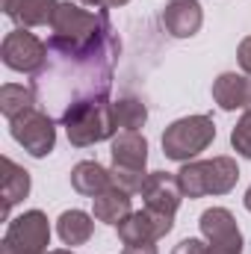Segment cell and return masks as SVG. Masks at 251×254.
Returning <instances> with one entry per match:
<instances>
[{
    "label": "cell",
    "mask_w": 251,
    "mask_h": 254,
    "mask_svg": "<svg viewBox=\"0 0 251 254\" xmlns=\"http://www.w3.org/2000/svg\"><path fill=\"white\" fill-rule=\"evenodd\" d=\"M175 219L172 216H163V213H154V210H139V213H130L125 222L119 225V237L130 243H154L160 237H166L172 231Z\"/></svg>",
    "instance_id": "30bf717a"
},
{
    "label": "cell",
    "mask_w": 251,
    "mask_h": 254,
    "mask_svg": "<svg viewBox=\"0 0 251 254\" xmlns=\"http://www.w3.org/2000/svg\"><path fill=\"white\" fill-rule=\"evenodd\" d=\"M181 184L175 175L169 172H151L142 184V198H145V207L154 210V213H163V216H172L178 213V204H181Z\"/></svg>",
    "instance_id": "9c48e42d"
},
{
    "label": "cell",
    "mask_w": 251,
    "mask_h": 254,
    "mask_svg": "<svg viewBox=\"0 0 251 254\" xmlns=\"http://www.w3.org/2000/svg\"><path fill=\"white\" fill-rule=\"evenodd\" d=\"M71 187L80 192V195L95 198V195H101L104 190L113 187V178H110V172H107L101 163H95V160H83V163H77L74 172H71Z\"/></svg>",
    "instance_id": "9a60e30c"
},
{
    "label": "cell",
    "mask_w": 251,
    "mask_h": 254,
    "mask_svg": "<svg viewBox=\"0 0 251 254\" xmlns=\"http://www.w3.org/2000/svg\"><path fill=\"white\" fill-rule=\"evenodd\" d=\"M240 65H243V71L251 77V36L243 39V45H240Z\"/></svg>",
    "instance_id": "cb8c5ba5"
},
{
    "label": "cell",
    "mask_w": 251,
    "mask_h": 254,
    "mask_svg": "<svg viewBox=\"0 0 251 254\" xmlns=\"http://www.w3.org/2000/svg\"><path fill=\"white\" fill-rule=\"evenodd\" d=\"M86 6H95V9H113V6H125L127 0H80Z\"/></svg>",
    "instance_id": "484cf974"
},
{
    "label": "cell",
    "mask_w": 251,
    "mask_h": 254,
    "mask_svg": "<svg viewBox=\"0 0 251 254\" xmlns=\"http://www.w3.org/2000/svg\"><path fill=\"white\" fill-rule=\"evenodd\" d=\"M246 210L251 213V187H249V192H246Z\"/></svg>",
    "instance_id": "4316f807"
},
{
    "label": "cell",
    "mask_w": 251,
    "mask_h": 254,
    "mask_svg": "<svg viewBox=\"0 0 251 254\" xmlns=\"http://www.w3.org/2000/svg\"><path fill=\"white\" fill-rule=\"evenodd\" d=\"M3 63L12 71H24V74H39L48 63V42H42L39 36L27 33V30H12L3 39Z\"/></svg>",
    "instance_id": "8992f818"
},
{
    "label": "cell",
    "mask_w": 251,
    "mask_h": 254,
    "mask_svg": "<svg viewBox=\"0 0 251 254\" xmlns=\"http://www.w3.org/2000/svg\"><path fill=\"white\" fill-rule=\"evenodd\" d=\"M119 51H122V45H119L116 33H110L104 42H98L95 48L80 51V54L48 51V54H54V60H48L39 74H33L36 98L45 101L42 107H48V101H57L63 107V113L83 101H104L113 86V65L119 60Z\"/></svg>",
    "instance_id": "6da1fadb"
},
{
    "label": "cell",
    "mask_w": 251,
    "mask_h": 254,
    "mask_svg": "<svg viewBox=\"0 0 251 254\" xmlns=\"http://www.w3.org/2000/svg\"><path fill=\"white\" fill-rule=\"evenodd\" d=\"M240 169L231 157H213L204 163H187L178 172V184L187 198H201V195H225L237 187Z\"/></svg>",
    "instance_id": "3957f363"
},
{
    "label": "cell",
    "mask_w": 251,
    "mask_h": 254,
    "mask_svg": "<svg viewBox=\"0 0 251 254\" xmlns=\"http://www.w3.org/2000/svg\"><path fill=\"white\" fill-rule=\"evenodd\" d=\"M60 122L68 130L71 145H77V148H86L92 142H104L119 130L113 104L107 98L104 101H83V104L68 107L60 116Z\"/></svg>",
    "instance_id": "7a4b0ae2"
},
{
    "label": "cell",
    "mask_w": 251,
    "mask_h": 254,
    "mask_svg": "<svg viewBox=\"0 0 251 254\" xmlns=\"http://www.w3.org/2000/svg\"><path fill=\"white\" fill-rule=\"evenodd\" d=\"M12 136L18 145H24L33 157H45L54 151L57 145V130H54V122L45 110L33 107L27 110L24 116L12 119Z\"/></svg>",
    "instance_id": "52a82bcc"
},
{
    "label": "cell",
    "mask_w": 251,
    "mask_h": 254,
    "mask_svg": "<svg viewBox=\"0 0 251 254\" xmlns=\"http://www.w3.org/2000/svg\"><path fill=\"white\" fill-rule=\"evenodd\" d=\"M122 254H157L154 243H130Z\"/></svg>",
    "instance_id": "d4e9b609"
},
{
    "label": "cell",
    "mask_w": 251,
    "mask_h": 254,
    "mask_svg": "<svg viewBox=\"0 0 251 254\" xmlns=\"http://www.w3.org/2000/svg\"><path fill=\"white\" fill-rule=\"evenodd\" d=\"M57 231H60V240L65 246H83V243H89V237L95 231V222L83 210H65L60 216V222H57Z\"/></svg>",
    "instance_id": "ac0fdd59"
},
{
    "label": "cell",
    "mask_w": 251,
    "mask_h": 254,
    "mask_svg": "<svg viewBox=\"0 0 251 254\" xmlns=\"http://www.w3.org/2000/svg\"><path fill=\"white\" fill-rule=\"evenodd\" d=\"M216 139V125L207 116H189L181 119L163 133V154L169 160L187 163L189 157L201 154L210 142Z\"/></svg>",
    "instance_id": "277c9868"
},
{
    "label": "cell",
    "mask_w": 251,
    "mask_h": 254,
    "mask_svg": "<svg viewBox=\"0 0 251 254\" xmlns=\"http://www.w3.org/2000/svg\"><path fill=\"white\" fill-rule=\"evenodd\" d=\"M0 192H3V213H6V216H9V210H12L21 198H27V192H30V175H27L21 166H15L9 157H3Z\"/></svg>",
    "instance_id": "e0dca14e"
},
{
    "label": "cell",
    "mask_w": 251,
    "mask_h": 254,
    "mask_svg": "<svg viewBox=\"0 0 251 254\" xmlns=\"http://www.w3.org/2000/svg\"><path fill=\"white\" fill-rule=\"evenodd\" d=\"M113 113H116V125L122 127V130H139V127L145 125V119H148L145 104L136 101V98H125V101L113 104Z\"/></svg>",
    "instance_id": "ffe728a7"
},
{
    "label": "cell",
    "mask_w": 251,
    "mask_h": 254,
    "mask_svg": "<svg viewBox=\"0 0 251 254\" xmlns=\"http://www.w3.org/2000/svg\"><path fill=\"white\" fill-rule=\"evenodd\" d=\"M201 21H204V15H201L198 0H172L163 12V24L175 39L195 36L201 30Z\"/></svg>",
    "instance_id": "8fae6325"
},
{
    "label": "cell",
    "mask_w": 251,
    "mask_h": 254,
    "mask_svg": "<svg viewBox=\"0 0 251 254\" xmlns=\"http://www.w3.org/2000/svg\"><path fill=\"white\" fill-rule=\"evenodd\" d=\"M231 142H234V148H237L243 157H249V160H251V113H246V116H243V122L234 127Z\"/></svg>",
    "instance_id": "7402d4cb"
},
{
    "label": "cell",
    "mask_w": 251,
    "mask_h": 254,
    "mask_svg": "<svg viewBox=\"0 0 251 254\" xmlns=\"http://www.w3.org/2000/svg\"><path fill=\"white\" fill-rule=\"evenodd\" d=\"M48 254H74V252H65V249H63V252H48Z\"/></svg>",
    "instance_id": "83f0119b"
},
{
    "label": "cell",
    "mask_w": 251,
    "mask_h": 254,
    "mask_svg": "<svg viewBox=\"0 0 251 254\" xmlns=\"http://www.w3.org/2000/svg\"><path fill=\"white\" fill-rule=\"evenodd\" d=\"M172 254H207V246L201 240H184V243H178V249Z\"/></svg>",
    "instance_id": "603a6c76"
},
{
    "label": "cell",
    "mask_w": 251,
    "mask_h": 254,
    "mask_svg": "<svg viewBox=\"0 0 251 254\" xmlns=\"http://www.w3.org/2000/svg\"><path fill=\"white\" fill-rule=\"evenodd\" d=\"M57 0H3V12L21 27H42L51 24L57 15Z\"/></svg>",
    "instance_id": "4fadbf2b"
},
{
    "label": "cell",
    "mask_w": 251,
    "mask_h": 254,
    "mask_svg": "<svg viewBox=\"0 0 251 254\" xmlns=\"http://www.w3.org/2000/svg\"><path fill=\"white\" fill-rule=\"evenodd\" d=\"M92 201H95V219L107 222V225H122L127 216L133 213L130 210V192L119 190V187L104 190L101 195H95Z\"/></svg>",
    "instance_id": "2e32d148"
},
{
    "label": "cell",
    "mask_w": 251,
    "mask_h": 254,
    "mask_svg": "<svg viewBox=\"0 0 251 254\" xmlns=\"http://www.w3.org/2000/svg\"><path fill=\"white\" fill-rule=\"evenodd\" d=\"M110 178H113V187H119V190L142 192V184H145L148 175H145V172H130V169H119V166H113Z\"/></svg>",
    "instance_id": "44dd1931"
},
{
    "label": "cell",
    "mask_w": 251,
    "mask_h": 254,
    "mask_svg": "<svg viewBox=\"0 0 251 254\" xmlns=\"http://www.w3.org/2000/svg\"><path fill=\"white\" fill-rule=\"evenodd\" d=\"M48 243H51V225L45 213L30 210L9 225L0 254H45Z\"/></svg>",
    "instance_id": "5b68a950"
},
{
    "label": "cell",
    "mask_w": 251,
    "mask_h": 254,
    "mask_svg": "<svg viewBox=\"0 0 251 254\" xmlns=\"http://www.w3.org/2000/svg\"><path fill=\"white\" fill-rule=\"evenodd\" d=\"M145 160H148V142L136 130H125L122 136L113 139V166L145 172Z\"/></svg>",
    "instance_id": "5bb4252c"
},
{
    "label": "cell",
    "mask_w": 251,
    "mask_h": 254,
    "mask_svg": "<svg viewBox=\"0 0 251 254\" xmlns=\"http://www.w3.org/2000/svg\"><path fill=\"white\" fill-rule=\"evenodd\" d=\"M36 107V92L33 89H24V86H15V83H6L0 89V110L3 116L12 122L18 116H24L27 110Z\"/></svg>",
    "instance_id": "d6986e66"
},
{
    "label": "cell",
    "mask_w": 251,
    "mask_h": 254,
    "mask_svg": "<svg viewBox=\"0 0 251 254\" xmlns=\"http://www.w3.org/2000/svg\"><path fill=\"white\" fill-rule=\"evenodd\" d=\"M201 234L210 240L207 254H243V234L225 207H213L201 216Z\"/></svg>",
    "instance_id": "ba28073f"
},
{
    "label": "cell",
    "mask_w": 251,
    "mask_h": 254,
    "mask_svg": "<svg viewBox=\"0 0 251 254\" xmlns=\"http://www.w3.org/2000/svg\"><path fill=\"white\" fill-rule=\"evenodd\" d=\"M213 101L222 110H249L251 113V80L243 74H222L213 83Z\"/></svg>",
    "instance_id": "7c38bea8"
}]
</instances>
